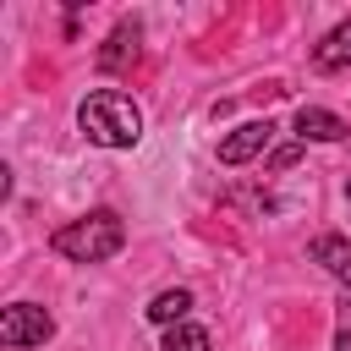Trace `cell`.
Wrapping results in <instances>:
<instances>
[{"label":"cell","instance_id":"3957f363","mask_svg":"<svg viewBox=\"0 0 351 351\" xmlns=\"http://www.w3.org/2000/svg\"><path fill=\"white\" fill-rule=\"evenodd\" d=\"M55 335V318L38 307V302H11L0 313V346L5 351H27V346H44Z\"/></svg>","mask_w":351,"mask_h":351},{"label":"cell","instance_id":"5b68a950","mask_svg":"<svg viewBox=\"0 0 351 351\" xmlns=\"http://www.w3.org/2000/svg\"><path fill=\"white\" fill-rule=\"evenodd\" d=\"M291 126H296L302 143H340V137H351V126H346L335 110H318V104H302Z\"/></svg>","mask_w":351,"mask_h":351},{"label":"cell","instance_id":"9c48e42d","mask_svg":"<svg viewBox=\"0 0 351 351\" xmlns=\"http://www.w3.org/2000/svg\"><path fill=\"white\" fill-rule=\"evenodd\" d=\"M132 55H137V27H132V22H121V27L104 38V49H99V66H104V71H121Z\"/></svg>","mask_w":351,"mask_h":351},{"label":"cell","instance_id":"7c38bea8","mask_svg":"<svg viewBox=\"0 0 351 351\" xmlns=\"http://www.w3.org/2000/svg\"><path fill=\"white\" fill-rule=\"evenodd\" d=\"M302 148H307V143H285V148H274V154L263 159V170H274V176H280V170H291V165L302 159Z\"/></svg>","mask_w":351,"mask_h":351},{"label":"cell","instance_id":"ba28073f","mask_svg":"<svg viewBox=\"0 0 351 351\" xmlns=\"http://www.w3.org/2000/svg\"><path fill=\"white\" fill-rule=\"evenodd\" d=\"M186 313H192V291H159L154 302H148V324H159V329H176V324H186Z\"/></svg>","mask_w":351,"mask_h":351},{"label":"cell","instance_id":"52a82bcc","mask_svg":"<svg viewBox=\"0 0 351 351\" xmlns=\"http://www.w3.org/2000/svg\"><path fill=\"white\" fill-rule=\"evenodd\" d=\"M313 66H318V71H340V66H351V16H346V22H335V27L318 38Z\"/></svg>","mask_w":351,"mask_h":351},{"label":"cell","instance_id":"7a4b0ae2","mask_svg":"<svg viewBox=\"0 0 351 351\" xmlns=\"http://www.w3.org/2000/svg\"><path fill=\"white\" fill-rule=\"evenodd\" d=\"M49 247H55L60 258H71V263H104V258H115V252L126 247V225H121V214L93 208V214H82V219H66V225L49 236Z\"/></svg>","mask_w":351,"mask_h":351},{"label":"cell","instance_id":"277c9868","mask_svg":"<svg viewBox=\"0 0 351 351\" xmlns=\"http://www.w3.org/2000/svg\"><path fill=\"white\" fill-rule=\"evenodd\" d=\"M269 137H274V121H241V126L219 143V165H247V159H258V154L269 148Z\"/></svg>","mask_w":351,"mask_h":351},{"label":"cell","instance_id":"6da1fadb","mask_svg":"<svg viewBox=\"0 0 351 351\" xmlns=\"http://www.w3.org/2000/svg\"><path fill=\"white\" fill-rule=\"evenodd\" d=\"M77 126L93 148H137L143 137V110L132 104V93L121 88H93L77 104Z\"/></svg>","mask_w":351,"mask_h":351},{"label":"cell","instance_id":"30bf717a","mask_svg":"<svg viewBox=\"0 0 351 351\" xmlns=\"http://www.w3.org/2000/svg\"><path fill=\"white\" fill-rule=\"evenodd\" d=\"M159 351H214V340H208L203 324H176V329H165Z\"/></svg>","mask_w":351,"mask_h":351},{"label":"cell","instance_id":"8992f818","mask_svg":"<svg viewBox=\"0 0 351 351\" xmlns=\"http://www.w3.org/2000/svg\"><path fill=\"white\" fill-rule=\"evenodd\" d=\"M313 263H324L340 285H346V296H351V241L346 236H335V230H324V236H313Z\"/></svg>","mask_w":351,"mask_h":351},{"label":"cell","instance_id":"8fae6325","mask_svg":"<svg viewBox=\"0 0 351 351\" xmlns=\"http://www.w3.org/2000/svg\"><path fill=\"white\" fill-rule=\"evenodd\" d=\"M335 351H351V296L335 302Z\"/></svg>","mask_w":351,"mask_h":351}]
</instances>
